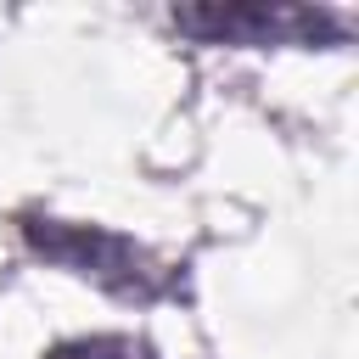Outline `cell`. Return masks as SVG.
I'll return each instance as SVG.
<instances>
[{
  "mask_svg": "<svg viewBox=\"0 0 359 359\" xmlns=\"http://www.w3.org/2000/svg\"><path fill=\"white\" fill-rule=\"evenodd\" d=\"M17 230H22L34 258H45V264H56V269L123 297V303H157V297H168L180 286V275L157 252H146L140 241H129V236H118L107 224H73V219H50V213H22Z\"/></svg>",
  "mask_w": 359,
  "mask_h": 359,
  "instance_id": "cell-1",
  "label": "cell"
},
{
  "mask_svg": "<svg viewBox=\"0 0 359 359\" xmlns=\"http://www.w3.org/2000/svg\"><path fill=\"white\" fill-rule=\"evenodd\" d=\"M174 28L202 45H342L348 22L325 6H185L174 11Z\"/></svg>",
  "mask_w": 359,
  "mask_h": 359,
  "instance_id": "cell-2",
  "label": "cell"
},
{
  "mask_svg": "<svg viewBox=\"0 0 359 359\" xmlns=\"http://www.w3.org/2000/svg\"><path fill=\"white\" fill-rule=\"evenodd\" d=\"M45 359H157V353H151V342H140V337L101 331V337H67V342L45 348Z\"/></svg>",
  "mask_w": 359,
  "mask_h": 359,
  "instance_id": "cell-3",
  "label": "cell"
}]
</instances>
